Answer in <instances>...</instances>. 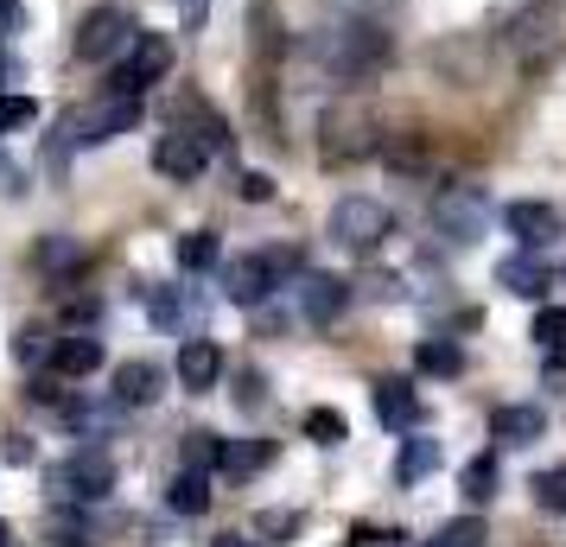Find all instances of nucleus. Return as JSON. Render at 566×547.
Here are the masks:
<instances>
[{
  "mask_svg": "<svg viewBox=\"0 0 566 547\" xmlns=\"http://www.w3.org/2000/svg\"><path fill=\"white\" fill-rule=\"evenodd\" d=\"M179 459H185V471H217L223 465V433H185Z\"/></svg>",
  "mask_w": 566,
  "mask_h": 547,
  "instance_id": "nucleus-25",
  "label": "nucleus"
},
{
  "mask_svg": "<svg viewBox=\"0 0 566 547\" xmlns=\"http://www.w3.org/2000/svg\"><path fill=\"white\" fill-rule=\"evenodd\" d=\"M413 364L427 369V376H446V382H452V376L464 369V350L452 338H427L420 350H413Z\"/></svg>",
  "mask_w": 566,
  "mask_h": 547,
  "instance_id": "nucleus-24",
  "label": "nucleus"
},
{
  "mask_svg": "<svg viewBox=\"0 0 566 547\" xmlns=\"http://www.w3.org/2000/svg\"><path fill=\"white\" fill-rule=\"evenodd\" d=\"M433 471H439V440H427V433L401 440V452H395V477H401V484H420V477H433Z\"/></svg>",
  "mask_w": 566,
  "mask_h": 547,
  "instance_id": "nucleus-20",
  "label": "nucleus"
},
{
  "mask_svg": "<svg viewBox=\"0 0 566 547\" xmlns=\"http://www.w3.org/2000/svg\"><path fill=\"white\" fill-rule=\"evenodd\" d=\"M179 13H185V20H191V27H198V20H205V13H210V0H179Z\"/></svg>",
  "mask_w": 566,
  "mask_h": 547,
  "instance_id": "nucleus-44",
  "label": "nucleus"
},
{
  "mask_svg": "<svg viewBox=\"0 0 566 547\" xmlns=\"http://www.w3.org/2000/svg\"><path fill=\"white\" fill-rule=\"evenodd\" d=\"M293 528H300V516H293V509H268V516H261V535H274V541H281V535H293Z\"/></svg>",
  "mask_w": 566,
  "mask_h": 547,
  "instance_id": "nucleus-39",
  "label": "nucleus"
},
{
  "mask_svg": "<svg viewBox=\"0 0 566 547\" xmlns=\"http://www.w3.org/2000/svg\"><path fill=\"white\" fill-rule=\"evenodd\" d=\"M0 547H13V528H7V522H0Z\"/></svg>",
  "mask_w": 566,
  "mask_h": 547,
  "instance_id": "nucleus-47",
  "label": "nucleus"
},
{
  "mask_svg": "<svg viewBox=\"0 0 566 547\" xmlns=\"http://www.w3.org/2000/svg\"><path fill=\"white\" fill-rule=\"evenodd\" d=\"M376 154H382L388 166H395V172H413V166L427 159V140H420V134H388V140L376 147Z\"/></svg>",
  "mask_w": 566,
  "mask_h": 547,
  "instance_id": "nucleus-27",
  "label": "nucleus"
},
{
  "mask_svg": "<svg viewBox=\"0 0 566 547\" xmlns=\"http://www.w3.org/2000/svg\"><path fill=\"white\" fill-rule=\"evenodd\" d=\"M496 287L515 293V299H541V293H547V267L522 249V255H510L503 267H496Z\"/></svg>",
  "mask_w": 566,
  "mask_h": 547,
  "instance_id": "nucleus-17",
  "label": "nucleus"
},
{
  "mask_svg": "<svg viewBox=\"0 0 566 547\" xmlns=\"http://www.w3.org/2000/svg\"><path fill=\"white\" fill-rule=\"evenodd\" d=\"M318 57H325V71H332L337 83H357V77H369V71L388 64V32L376 27V20L350 13V20H337L332 32H318Z\"/></svg>",
  "mask_w": 566,
  "mask_h": 547,
  "instance_id": "nucleus-1",
  "label": "nucleus"
},
{
  "mask_svg": "<svg viewBox=\"0 0 566 547\" xmlns=\"http://www.w3.org/2000/svg\"><path fill=\"white\" fill-rule=\"evenodd\" d=\"M13 357H20V364H39V357H45V332H39V325H27V332H20V344H13Z\"/></svg>",
  "mask_w": 566,
  "mask_h": 547,
  "instance_id": "nucleus-37",
  "label": "nucleus"
},
{
  "mask_svg": "<svg viewBox=\"0 0 566 547\" xmlns=\"http://www.w3.org/2000/svg\"><path fill=\"white\" fill-rule=\"evenodd\" d=\"M433 217H439V235H452V242L471 249V242L484 235V223H490V204H484V191H446Z\"/></svg>",
  "mask_w": 566,
  "mask_h": 547,
  "instance_id": "nucleus-9",
  "label": "nucleus"
},
{
  "mask_svg": "<svg viewBox=\"0 0 566 547\" xmlns=\"http://www.w3.org/2000/svg\"><path fill=\"white\" fill-rule=\"evenodd\" d=\"M261 465H274V445L268 440H223V477H255Z\"/></svg>",
  "mask_w": 566,
  "mask_h": 547,
  "instance_id": "nucleus-21",
  "label": "nucleus"
},
{
  "mask_svg": "<svg viewBox=\"0 0 566 547\" xmlns=\"http://www.w3.org/2000/svg\"><path fill=\"white\" fill-rule=\"evenodd\" d=\"M32 401H39V408H64V389H52V376H39V382H32Z\"/></svg>",
  "mask_w": 566,
  "mask_h": 547,
  "instance_id": "nucleus-41",
  "label": "nucleus"
},
{
  "mask_svg": "<svg viewBox=\"0 0 566 547\" xmlns=\"http://www.w3.org/2000/svg\"><path fill=\"white\" fill-rule=\"evenodd\" d=\"M147 401H159V364H122L115 369V408H147Z\"/></svg>",
  "mask_w": 566,
  "mask_h": 547,
  "instance_id": "nucleus-16",
  "label": "nucleus"
},
{
  "mask_svg": "<svg viewBox=\"0 0 566 547\" xmlns=\"http://www.w3.org/2000/svg\"><path fill=\"white\" fill-rule=\"evenodd\" d=\"M39 267H45V274H64V267H83V249L77 242H71V235H45V242H39Z\"/></svg>",
  "mask_w": 566,
  "mask_h": 547,
  "instance_id": "nucleus-31",
  "label": "nucleus"
},
{
  "mask_svg": "<svg viewBox=\"0 0 566 547\" xmlns=\"http://www.w3.org/2000/svg\"><path fill=\"white\" fill-rule=\"evenodd\" d=\"M64 318H71V325H90V318H96V299H90V293H83V299H64Z\"/></svg>",
  "mask_w": 566,
  "mask_h": 547,
  "instance_id": "nucleus-42",
  "label": "nucleus"
},
{
  "mask_svg": "<svg viewBox=\"0 0 566 547\" xmlns=\"http://www.w3.org/2000/svg\"><path fill=\"white\" fill-rule=\"evenodd\" d=\"M249 27H255V52L261 57H281L286 52V32H281V20H274V7H268V0H255Z\"/></svg>",
  "mask_w": 566,
  "mask_h": 547,
  "instance_id": "nucleus-26",
  "label": "nucleus"
},
{
  "mask_svg": "<svg viewBox=\"0 0 566 547\" xmlns=\"http://www.w3.org/2000/svg\"><path fill=\"white\" fill-rule=\"evenodd\" d=\"M427 547H484V522H478V516L446 522V528H439V535H433Z\"/></svg>",
  "mask_w": 566,
  "mask_h": 547,
  "instance_id": "nucleus-33",
  "label": "nucleus"
},
{
  "mask_svg": "<svg viewBox=\"0 0 566 547\" xmlns=\"http://www.w3.org/2000/svg\"><path fill=\"white\" fill-rule=\"evenodd\" d=\"M274 287H281V281H274V267H268L261 255L230 261V274H223V293H230V299H242V306H255V299H268Z\"/></svg>",
  "mask_w": 566,
  "mask_h": 547,
  "instance_id": "nucleus-15",
  "label": "nucleus"
},
{
  "mask_svg": "<svg viewBox=\"0 0 566 547\" xmlns=\"http://www.w3.org/2000/svg\"><path fill=\"white\" fill-rule=\"evenodd\" d=\"M503 223H510V235L522 242V249H547V242L560 235V210H554V204H535V198H522V204L503 210Z\"/></svg>",
  "mask_w": 566,
  "mask_h": 547,
  "instance_id": "nucleus-12",
  "label": "nucleus"
},
{
  "mask_svg": "<svg viewBox=\"0 0 566 547\" xmlns=\"http://www.w3.org/2000/svg\"><path fill=\"white\" fill-rule=\"evenodd\" d=\"M376 420H382V427H395V433H413L420 401H413L408 382H376Z\"/></svg>",
  "mask_w": 566,
  "mask_h": 547,
  "instance_id": "nucleus-18",
  "label": "nucleus"
},
{
  "mask_svg": "<svg viewBox=\"0 0 566 547\" xmlns=\"http://www.w3.org/2000/svg\"><path fill=\"white\" fill-rule=\"evenodd\" d=\"M541 433H547V414H541L535 401H515V408L490 414V440L496 445H535Z\"/></svg>",
  "mask_w": 566,
  "mask_h": 547,
  "instance_id": "nucleus-14",
  "label": "nucleus"
},
{
  "mask_svg": "<svg viewBox=\"0 0 566 547\" xmlns=\"http://www.w3.org/2000/svg\"><path fill=\"white\" fill-rule=\"evenodd\" d=\"M242 198H249V204H268V198H274V179H268V172H242Z\"/></svg>",
  "mask_w": 566,
  "mask_h": 547,
  "instance_id": "nucleus-38",
  "label": "nucleus"
},
{
  "mask_svg": "<svg viewBox=\"0 0 566 547\" xmlns=\"http://www.w3.org/2000/svg\"><path fill=\"white\" fill-rule=\"evenodd\" d=\"M134 45V20L122 7H90L77 27V57L83 64H108V57H122Z\"/></svg>",
  "mask_w": 566,
  "mask_h": 547,
  "instance_id": "nucleus-5",
  "label": "nucleus"
},
{
  "mask_svg": "<svg viewBox=\"0 0 566 547\" xmlns=\"http://www.w3.org/2000/svg\"><path fill=\"white\" fill-rule=\"evenodd\" d=\"M134 122H140V96L108 90L103 103L77 108V140H83V147H103V140H115V134H128Z\"/></svg>",
  "mask_w": 566,
  "mask_h": 547,
  "instance_id": "nucleus-6",
  "label": "nucleus"
},
{
  "mask_svg": "<svg viewBox=\"0 0 566 547\" xmlns=\"http://www.w3.org/2000/svg\"><path fill=\"white\" fill-rule=\"evenodd\" d=\"M535 503L547 509V516H566V465H554V471L535 477Z\"/></svg>",
  "mask_w": 566,
  "mask_h": 547,
  "instance_id": "nucleus-32",
  "label": "nucleus"
},
{
  "mask_svg": "<svg viewBox=\"0 0 566 547\" xmlns=\"http://www.w3.org/2000/svg\"><path fill=\"white\" fill-rule=\"evenodd\" d=\"M217 261H223V235H217V230H191L179 242V267H185V274H210Z\"/></svg>",
  "mask_w": 566,
  "mask_h": 547,
  "instance_id": "nucleus-23",
  "label": "nucleus"
},
{
  "mask_svg": "<svg viewBox=\"0 0 566 547\" xmlns=\"http://www.w3.org/2000/svg\"><path fill=\"white\" fill-rule=\"evenodd\" d=\"M52 369L57 376H96V369H103V344L96 338H57L52 344Z\"/></svg>",
  "mask_w": 566,
  "mask_h": 547,
  "instance_id": "nucleus-19",
  "label": "nucleus"
},
{
  "mask_svg": "<svg viewBox=\"0 0 566 547\" xmlns=\"http://www.w3.org/2000/svg\"><path fill=\"white\" fill-rule=\"evenodd\" d=\"M503 45L515 52V64H547L554 45H560V0H535V7H522L503 32Z\"/></svg>",
  "mask_w": 566,
  "mask_h": 547,
  "instance_id": "nucleus-4",
  "label": "nucleus"
},
{
  "mask_svg": "<svg viewBox=\"0 0 566 547\" xmlns=\"http://www.w3.org/2000/svg\"><path fill=\"white\" fill-rule=\"evenodd\" d=\"M350 7H357V13H363V7H376V0H350Z\"/></svg>",
  "mask_w": 566,
  "mask_h": 547,
  "instance_id": "nucleus-48",
  "label": "nucleus"
},
{
  "mask_svg": "<svg viewBox=\"0 0 566 547\" xmlns=\"http://www.w3.org/2000/svg\"><path fill=\"white\" fill-rule=\"evenodd\" d=\"M20 77H27L20 52H7V45H0V90H7V83H20Z\"/></svg>",
  "mask_w": 566,
  "mask_h": 547,
  "instance_id": "nucleus-40",
  "label": "nucleus"
},
{
  "mask_svg": "<svg viewBox=\"0 0 566 547\" xmlns=\"http://www.w3.org/2000/svg\"><path fill=\"white\" fill-rule=\"evenodd\" d=\"M376 147H382V134L369 128V115H357V108H332L325 115V140H318L325 159H357V154H376Z\"/></svg>",
  "mask_w": 566,
  "mask_h": 547,
  "instance_id": "nucleus-8",
  "label": "nucleus"
},
{
  "mask_svg": "<svg viewBox=\"0 0 566 547\" xmlns=\"http://www.w3.org/2000/svg\"><path fill=\"white\" fill-rule=\"evenodd\" d=\"M210 547H261V541H242V535H217Z\"/></svg>",
  "mask_w": 566,
  "mask_h": 547,
  "instance_id": "nucleus-46",
  "label": "nucleus"
},
{
  "mask_svg": "<svg viewBox=\"0 0 566 547\" xmlns=\"http://www.w3.org/2000/svg\"><path fill=\"white\" fill-rule=\"evenodd\" d=\"M210 471H179V477H172V491H166V503H172V509H179V516H205L210 509Z\"/></svg>",
  "mask_w": 566,
  "mask_h": 547,
  "instance_id": "nucleus-22",
  "label": "nucleus"
},
{
  "mask_svg": "<svg viewBox=\"0 0 566 547\" xmlns=\"http://www.w3.org/2000/svg\"><path fill=\"white\" fill-rule=\"evenodd\" d=\"M464 496H471V503H478V509H484L490 496H496V459H471V465H464Z\"/></svg>",
  "mask_w": 566,
  "mask_h": 547,
  "instance_id": "nucleus-28",
  "label": "nucleus"
},
{
  "mask_svg": "<svg viewBox=\"0 0 566 547\" xmlns=\"http://www.w3.org/2000/svg\"><path fill=\"white\" fill-rule=\"evenodd\" d=\"M32 122H39V103H32V96H20V90H0V134L32 128Z\"/></svg>",
  "mask_w": 566,
  "mask_h": 547,
  "instance_id": "nucleus-29",
  "label": "nucleus"
},
{
  "mask_svg": "<svg viewBox=\"0 0 566 547\" xmlns=\"http://www.w3.org/2000/svg\"><path fill=\"white\" fill-rule=\"evenodd\" d=\"M205 166H210V154L191 140V134L172 128V134H159V140H154V172H166V179L185 185V179H198Z\"/></svg>",
  "mask_w": 566,
  "mask_h": 547,
  "instance_id": "nucleus-11",
  "label": "nucleus"
},
{
  "mask_svg": "<svg viewBox=\"0 0 566 547\" xmlns=\"http://www.w3.org/2000/svg\"><path fill=\"white\" fill-rule=\"evenodd\" d=\"M27 27V7L20 0H0V32H20Z\"/></svg>",
  "mask_w": 566,
  "mask_h": 547,
  "instance_id": "nucleus-43",
  "label": "nucleus"
},
{
  "mask_svg": "<svg viewBox=\"0 0 566 547\" xmlns=\"http://www.w3.org/2000/svg\"><path fill=\"white\" fill-rule=\"evenodd\" d=\"M0 179H7V191H20V172L7 166V154H0Z\"/></svg>",
  "mask_w": 566,
  "mask_h": 547,
  "instance_id": "nucleus-45",
  "label": "nucleus"
},
{
  "mask_svg": "<svg viewBox=\"0 0 566 547\" xmlns=\"http://www.w3.org/2000/svg\"><path fill=\"white\" fill-rule=\"evenodd\" d=\"M128 52H134V57L115 71V83H108V90H122V96H140L147 83H159L166 71H172V45H166L159 32H134Z\"/></svg>",
  "mask_w": 566,
  "mask_h": 547,
  "instance_id": "nucleus-7",
  "label": "nucleus"
},
{
  "mask_svg": "<svg viewBox=\"0 0 566 547\" xmlns=\"http://www.w3.org/2000/svg\"><path fill=\"white\" fill-rule=\"evenodd\" d=\"M350 306V287L337 281V274H325V267H312V274H300V313L312 318V325H332L337 313Z\"/></svg>",
  "mask_w": 566,
  "mask_h": 547,
  "instance_id": "nucleus-10",
  "label": "nucleus"
},
{
  "mask_svg": "<svg viewBox=\"0 0 566 547\" xmlns=\"http://www.w3.org/2000/svg\"><path fill=\"white\" fill-rule=\"evenodd\" d=\"M268 267H274V281H300V274H306V255H300V249H268Z\"/></svg>",
  "mask_w": 566,
  "mask_h": 547,
  "instance_id": "nucleus-35",
  "label": "nucleus"
},
{
  "mask_svg": "<svg viewBox=\"0 0 566 547\" xmlns=\"http://www.w3.org/2000/svg\"><path fill=\"white\" fill-rule=\"evenodd\" d=\"M217 376H223V344L217 338H185L179 350V382L191 395H210L217 389Z\"/></svg>",
  "mask_w": 566,
  "mask_h": 547,
  "instance_id": "nucleus-13",
  "label": "nucleus"
},
{
  "mask_svg": "<svg viewBox=\"0 0 566 547\" xmlns=\"http://www.w3.org/2000/svg\"><path fill=\"white\" fill-rule=\"evenodd\" d=\"M344 414L337 408H306V440H318V445H344Z\"/></svg>",
  "mask_w": 566,
  "mask_h": 547,
  "instance_id": "nucleus-30",
  "label": "nucleus"
},
{
  "mask_svg": "<svg viewBox=\"0 0 566 547\" xmlns=\"http://www.w3.org/2000/svg\"><path fill=\"white\" fill-rule=\"evenodd\" d=\"M535 344H541V350H560V344H566V313H560V306L535 313Z\"/></svg>",
  "mask_w": 566,
  "mask_h": 547,
  "instance_id": "nucleus-34",
  "label": "nucleus"
},
{
  "mask_svg": "<svg viewBox=\"0 0 566 547\" xmlns=\"http://www.w3.org/2000/svg\"><path fill=\"white\" fill-rule=\"evenodd\" d=\"M52 491L64 496V503H103V496L115 491V459H108L103 445H77L71 459H57Z\"/></svg>",
  "mask_w": 566,
  "mask_h": 547,
  "instance_id": "nucleus-2",
  "label": "nucleus"
},
{
  "mask_svg": "<svg viewBox=\"0 0 566 547\" xmlns=\"http://www.w3.org/2000/svg\"><path fill=\"white\" fill-rule=\"evenodd\" d=\"M0 465H32V440L27 433H0Z\"/></svg>",
  "mask_w": 566,
  "mask_h": 547,
  "instance_id": "nucleus-36",
  "label": "nucleus"
},
{
  "mask_svg": "<svg viewBox=\"0 0 566 547\" xmlns=\"http://www.w3.org/2000/svg\"><path fill=\"white\" fill-rule=\"evenodd\" d=\"M388 230H395V217H388L382 198H363V191L337 198V210H332V235L344 242V249L369 255V249H382V242H388Z\"/></svg>",
  "mask_w": 566,
  "mask_h": 547,
  "instance_id": "nucleus-3",
  "label": "nucleus"
}]
</instances>
